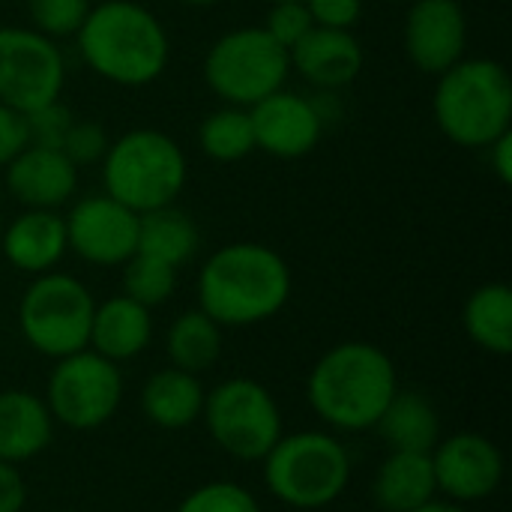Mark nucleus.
<instances>
[{"label": "nucleus", "mask_w": 512, "mask_h": 512, "mask_svg": "<svg viewBox=\"0 0 512 512\" xmlns=\"http://www.w3.org/2000/svg\"><path fill=\"white\" fill-rule=\"evenodd\" d=\"M294 291L288 261L252 240H237L216 249L198 273V309L222 330L252 327L276 318Z\"/></svg>", "instance_id": "1"}, {"label": "nucleus", "mask_w": 512, "mask_h": 512, "mask_svg": "<svg viewBox=\"0 0 512 512\" xmlns=\"http://www.w3.org/2000/svg\"><path fill=\"white\" fill-rule=\"evenodd\" d=\"M84 66L114 87H147L171 60V39L159 15L135 0H102L90 6L75 33Z\"/></svg>", "instance_id": "2"}, {"label": "nucleus", "mask_w": 512, "mask_h": 512, "mask_svg": "<svg viewBox=\"0 0 512 512\" xmlns=\"http://www.w3.org/2000/svg\"><path fill=\"white\" fill-rule=\"evenodd\" d=\"M399 393L393 357L372 342H339L318 357L306 378V399L336 432H369Z\"/></svg>", "instance_id": "3"}, {"label": "nucleus", "mask_w": 512, "mask_h": 512, "mask_svg": "<svg viewBox=\"0 0 512 512\" xmlns=\"http://www.w3.org/2000/svg\"><path fill=\"white\" fill-rule=\"evenodd\" d=\"M432 114L447 141L486 150L512 129V78L492 57H462L438 75Z\"/></svg>", "instance_id": "4"}, {"label": "nucleus", "mask_w": 512, "mask_h": 512, "mask_svg": "<svg viewBox=\"0 0 512 512\" xmlns=\"http://www.w3.org/2000/svg\"><path fill=\"white\" fill-rule=\"evenodd\" d=\"M99 165L105 195L138 216L174 204L189 180L183 147L168 132L147 126L114 138Z\"/></svg>", "instance_id": "5"}, {"label": "nucleus", "mask_w": 512, "mask_h": 512, "mask_svg": "<svg viewBox=\"0 0 512 512\" xmlns=\"http://www.w3.org/2000/svg\"><path fill=\"white\" fill-rule=\"evenodd\" d=\"M261 465L267 492L291 510H324L336 504L351 483L345 444L318 429L282 435Z\"/></svg>", "instance_id": "6"}, {"label": "nucleus", "mask_w": 512, "mask_h": 512, "mask_svg": "<svg viewBox=\"0 0 512 512\" xmlns=\"http://www.w3.org/2000/svg\"><path fill=\"white\" fill-rule=\"evenodd\" d=\"M288 75V48H282L264 27L228 30L204 54V81L222 105L252 108L282 90Z\"/></svg>", "instance_id": "7"}, {"label": "nucleus", "mask_w": 512, "mask_h": 512, "mask_svg": "<svg viewBox=\"0 0 512 512\" xmlns=\"http://www.w3.org/2000/svg\"><path fill=\"white\" fill-rule=\"evenodd\" d=\"M96 300L90 288L72 273L33 276L18 300V330L24 342L51 360L84 351L90 342Z\"/></svg>", "instance_id": "8"}, {"label": "nucleus", "mask_w": 512, "mask_h": 512, "mask_svg": "<svg viewBox=\"0 0 512 512\" xmlns=\"http://www.w3.org/2000/svg\"><path fill=\"white\" fill-rule=\"evenodd\" d=\"M201 420L213 444L237 462H261L285 435L273 393L252 378H228L207 390Z\"/></svg>", "instance_id": "9"}, {"label": "nucleus", "mask_w": 512, "mask_h": 512, "mask_svg": "<svg viewBox=\"0 0 512 512\" xmlns=\"http://www.w3.org/2000/svg\"><path fill=\"white\" fill-rule=\"evenodd\" d=\"M123 402L120 366L84 348L54 360L45 384V405L57 426L72 432L102 429Z\"/></svg>", "instance_id": "10"}, {"label": "nucleus", "mask_w": 512, "mask_h": 512, "mask_svg": "<svg viewBox=\"0 0 512 512\" xmlns=\"http://www.w3.org/2000/svg\"><path fill=\"white\" fill-rule=\"evenodd\" d=\"M66 87V60L54 39L33 27L0 24V105L30 114L57 102Z\"/></svg>", "instance_id": "11"}, {"label": "nucleus", "mask_w": 512, "mask_h": 512, "mask_svg": "<svg viewBox=\"0 0 512 512\" xmlns=\"http://www.w3.org/2000/svg\"><path fill=\"white\" fill-rule=\"evenodd\" d=\"M66 243L84 264L123 267L138 249V213L111 195H84L63 216Z\"/></svg>", "instance_id": "12"}, {"label": "nucleus", "mask_w": 512, "mask_h": 512, "mask_svg": "<svg viewBox=\"0 0 512 512\" xmlns=\"http://www.w3.org/2000/svg\"><path fill=\"white\" fill-rule=\"evenodd\" d=\"M429 456L438 492L462 507L492 498L504 480V453L480 432H456L441 438Z\"/></svg>", "instance_id": "13"}, {"label": "nucleus", "mask_w": 512, "mask_h": 512, "mask_svg": "<svg viewBox=\"0 0 512 512\" xmlns=\"http://www.w3.org/2000/svg\"><path fill=\"white\" fill-rule=\"evenodd\" d=\"M402 42L420 72L435 78L447 72L468 48V12L462 0H411Z\"/></svg>", "instance_id": "14"}, {"label": "nucleus", "mask_w": 512, "mask_h": 512, "mask_svg": "<svg viewBox=\"0 0 512 512\" xmlns=\"http://www.w3.org/2000/svg\"><path fill=\"white\" fill-rule=\"evenodd\" d=\"M249 117H252V132H255V150L276 156V159L309 156L321 144V135L327 126L315 99L285 90V87L270 93L258 105H252Z\"/></svg>", "instance_id": "15"}, {"label": "nucleus", "mask_w": 512, "mask_h": 512, "mask_svg": "<svg viewBox=\"0 0 512 512\" xmlns=\"http://www.w3.org/2000/svg\"><path fill=\"white\" fill-rule=\"evenodd\" d=\"M3 189L24 210H60L78 192V168L63 150L27 144L3 168Z\"/></svg>", "instance_id": "16"}, {"label": "nucleus", "mask_w": 512, "mask_h": 512, "mask_svg": "<svg viewBox=\"0 0 512 512\" xmlns=\"http://www.w3.org/2000/svg\"><path fill=\"white\" fill-rule=\"evenodd\" d=\"M291 72L318 90H342L363 72L366 54L354 30L312 27L291 51Z\"/></svg>", "instance_id": "17"}, {"label": "nucleus", "mask_w": 512, "mask_h": 512, "mask_svg": "<svg viewBox=\"0 0 512 512\" xmlns=\"http://www.w3.org/2000/svg\"><path fill=\"white\" fill-rule=\"evenodd\" d=\"M3 258L27 276L57 270L66 258V222L60 210H21L0 234Z\"/></svg>", "instance_id": "18"}, {"label": "nucleus", "mask_w": 512, "mask_h": 512, "mask_svg": "<svg viewBox=\"0 0 512 512\" xmlns=\"http://www.w3.org/2000/svg\"><path fill=\"white\" fill-rule=\"evenodd\" d=\"M150 339H153V312L147 306L129 300L126 294L96 303L90 342H87L90 351L102 354L111 363H123L141 357Z\"/></svg>", "instance_id": "19"}, {"label": "nucleus", "mask_w": 512, "mask_h": 512, "mask_svg": "<svg viewBox=\"0 0 512 512\" xmlns=\"http://www.w3.org/2000/svg\"><path fill=\"white\" fill-rule=\"evenodd\" d=\"M54 417L30 390H0V462L21 465L48 450Z\"/></svg>", "instance_id": "20"}, {"label": "nucleus", "mask_w": 512, "mask_h": 512, "mask_svg": "<svg viewBox=\"0 0 512 512\" xmlns=\"http://www.w3.org/2000/svg\"><path fill=\"white\" fill-rule=\"evenodd\" d=\"M204 396H207V390H204L198 375L165 366L144 381L141 414L159 429L180 432V429H189L201 420Z\"/></svg>", "instance_id": "21"}, {"label": "nucleus", "mask_w": 512, "mask_h": 512, "mask_svg": "<svg viewBox=\"0 0 512 512\" xmlns=\"http://www.w3.org/2000/svg\"><path fill=\"white\" fill-rule=\"evenodd\" d=\"M432 498H438L432 456L390 450V456L375 471V483H372L375 507L381 512H411Z\"/></svg>", "instance_id": "22"}, {"label": "nucleus", "mask_w": 512, "mask_h": 512, "mask_svg": "<svg viewBox=\"0 0 512 512\" xmlns=\"http://www.w3.org/2000/svg\"><path fill=\"white\" fill-rule=\"evenodd\" d=\"M375 432L390 450L432 453L441 441V414L423 393L399 390L375 423Z\"/></svg>", "instance_id": "23"}, {"label": "nucleus", "mask_w": 512, "mask_h": 512, "mask_svg": "<svg viewBox=\"0 0 512 512\" xmlns=\"http://www.w3.org/2000/svg\"><path fill=\"white\" fill-rule=\"evenodd\" d=\"M198 246H201V231L186 210L168 204V207L138 216V249L135 252L159 258L180 270L183 264H189L198 255Z\"/></svg>", "instance_id": "24"}, {"label": "nucleus", "mask_w": 512, "mask_h": 512, "mask_svg": "<svg viewBox=\"0 0 512 512\" xmlns=\"http://www.w3.org/2000/svg\"><path fill=\"white\" fill-rule=\"evenodd\" d=\"M462 324L468 339L495 354L507 357L512 351V291L504 282L480 285L462 309Z\"/></svg>", "instance_id": "25"}, {"label": "nucleus", "mask_w": 512, "mask_h": 512, "mask_svg": "<svg viewBox=\"0 0 512 512\" xmlns=\"http://www.w3.org/2000/svg\"><path fill=\"white\" fill-rule=\"evenodd\" d=\"M165 354L174 369L201 375L222 357V327L201 309L177 315L165 333Z\"/></svg>", "instance_id": "26"}, {"label": "nucleus", "mask_w": 512, "mask_h": 512, "mask_svg": "<svg viewBox=\"0 0 512 512\" xmlns=\"http://www.w3.org/2000/svg\"><path fill=\"white\" fill-rule=\"evenodd\" d=\"M198 147L213 162H240L249 153H255V132L249 108L237 105H219L210 111L198 126Z\"/></svg>", "instance_id": "27"}, {"label": "nucleus", "mask_w": 512, "mask_h": 512, "mask_svg": "<svg viewBox=\"0 0 512 512\" xmlns=\"http://www.w3.org/2000/svg\"><path fill=\"white\" fill-rule=\"evenodd\" d=\"M174 291H177V267L141 252H135L123 264V294L147 306L150 312L156 306H165L174 297Z\"/></svg>", "instance_id": "28"}, {"label": "nucleus", "mask_w": 512, "mask_h": 512, "mask_svg": "<svg viewBox=\"0 0 512 512\" xmlns=\"http://www.w3.org/2000/svg\"><path fill=\"white\" fill-rule=\"evenodd\" d=\"M90 6H93L90 0H24L30 27L54 42L75 36Z\"/></svg>", "instance_id": "29"}, {"label": "nucleus", "mask_w": 512, "mask_h": 512, "mask_svg": "<svg viewBox=\"0 0 512 512\" xmlns=\"http://www.w3.org/2000/svg\"><path fill=\"white\" fill-rule=\"evenodd\" d=\"M174 512H261V504L240 483L213 480L192 489Z\"/></svg>", "instance_id": "30"}, {"label": "nucleus", "mask_w": 512, "mask_h": 512, "mask_svg": "<svg viewBox=\"0 0 512 512\" xmlns=\"http://www.w3.org/2000/svg\"><path fill=\"white\" fill-rule=\"evenodd\" d=\"M282 48H294L312 27V15H309V6L303 0H288V3H270L267 15H264V24H261Z\"/></svg>", "instance_id": "31"}, {"label": "nucleus", "mask_w": 512, "mask_h": 512, "mask_svg": "<svg viewBox=\"0 0 512 512\" xmlns=\"http://www.w3.org/2000/svg\"><path fill=\"white\" fill-rule=\"evenodd\" d=\"M108 144H111V138H108V132H105L102 123H96V120H78V117H75L60 150H63V153L69 156V162L81 171V168H87V165L102 162Z\"/></svg>", "instance_id": "32"}, {"label": "nucleus", "mask_w": 512, "mask_h": 512, "mask_svg": "<svg viewBox=\"0 0 512 512\" xmlns=\"http://www.w3.org/2000/svg\"><path fill=\"white\" fill-rule=\"evenodd\" d=\"M24 117H27L30 144L54 147V150L63 147L66 132H69V126H72V120H75V114H72L60 99H57V102H48V105H42V108H36V111H30V114H24Z\"/></svg>", "instance_id": "33"}, {"label": "nucleus", "mask_w": 512, "mask_h": 512, "mask_svg": "<svg viewBox=\"0 0 512 512\" xmlns=\"http://www.w3.org/2000/svg\"><path fill=\"white\" fill-rule=\"evenodd\" d=\"M315 27L354 30L363 18V0H306Z\"/></svg>", "instance_id": "34"}, {"label": "nucleus", "mask_w": 512, "mask_h": 512, "mask_svg": "<svg viewBox=\"0 0 512 512\" xmlns=\"http://www.w3.org/2000/svg\"><path fill=\"white\" fill-rule=\"evenodd\" d=\"M30 144L27 117L9 105H0V168H6Z\"/></svg>", "instance_id": "35"}, {"label": "nucleus", "mask_w": 512, "mask_h": 512, "mask_svg": "<svg viewBox=\"0 0 512 512\" xmlns=\"http://www.w3.org/2000/svg\"><path fill=\"white\" fill-rule=\"evenodd\" d=\"M27 504V483L15 465L0 462V512H21Z\"/></svg>", "instance_id": "36"}, {"label": "nucleus", "mask_w": 512, "mask_h": 512, "mask_svg": "<svg viewBox=\"0 0 512 512\" xmlns=\"http://www.w3.org/2000/svg\"><path fill=\"white\" fill-rule=\"evenodd\" d=\"M486 153H489V168H492V174H495L504 186H510L512 183V129L510 132H504L501 138H495V141L486 147Z\"/></svg>", "instance_id": "37"}, {"label": "nucleus", "mask_w": 512, "mask_h": 512, "mask_svg": "<svg viewBox=\"0 0 512 512\" xmlns=\"http://www.w3.org/2000/svg\"><path fill=\"white\" fill-rule=\"evenodd\" d=\"M411 512H468L462 504H456V501H447V498H432V501H426L423 507H417V510Z\"/></svg>", "instance_id": "38"}, {"label": "nucleus", "mask_w": 512, "mask_h": 512, "mask_svg": "<svg viewBox=\"0 0 512 512\" xmlns=\"http://www.w3.org/2000/svg\"><path fill=\"white\" fill-rule=\"evenodd\" d=\"M180 3H186V6H195V9H207V6H216L219 0H180Z\"/></svg>", "instance_id": "39"}, {"label": "nucleus", "mask_w": 512, "mask_h": 512, "mask_svg": "<svg viewBox=\"0 0 512 512\" xmlns=\"http://www.w3.org/2000/svg\"><path fill=\"white\" fill-rule=\"evenodd\" d=\"M387 3H411V0H387Z\"/></svg>", "instance_id": "40"}, {"label": "nucleus", "mask_w": 512, "mask_h": 512, "mask_svg": "<svg viewBox=\"0 0 512 512\" xmlns=\"http://www.w3.org/2000/svg\"><path fill=\"white\" fill-rule=\"evenodd\" d=\"M267 3H288V0H267ZM306 3V0H303Z\"/></svg>", "instance_id": "41"}, {"label": "nucleus", "mask_w": 512, "mask_h": 512, "mask_svg": "<svg viewBox=\"0 0 512 512\" xmlns=\"http://www.w3.org/2000/svg\"><path fill=\"white\" fill-rule=\"evenodd\" d=\"M0 198H3V180H0Z\"/></svg>", "instance_id": "42"}]
</instances>
